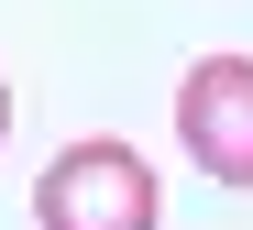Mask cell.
I'll use <instances>...</instances> for the list:
<instances>
[{"label": "cell", "instance_id": "1", "mask_svg": "<svg viewBox=\"0 0 253 230\" xmlns=\"http://www.w3.org/2000/svg\"><path fill=\"white\" fill-rule=\"evenodd\" d=\"M33 230H154V164L110 131L66 143L33 187Z\"/></svg>", "mask_w": 253, "mask_h": 230}, {"label": "cell", "instance_id": "2", "mask_svg": "<svg viewBox=\"0 0 253 230\" xmlns=\"http://www.w3.org/2000/svg\"><path fill=\"white\" fill-rule=\"evenodd\" d=\"M176 143L198 154V175L253 187V55H198L176 88Z\"/></svg>", "mask_w": 253, "mask_h": 230}, {"label": "cell", "instance_id": "3", "mask_svg": "<svg viewBox=\"0 0 253 230\" xmlns=\"http://www.w3.org/2000/svg\"><path fill=\"white\" fill-rule=\"evenodd\" d=\"M0 131H11V77H0Z\"/></svg>", "mask_w": 253, "mask_h": 230}]
</instances>
